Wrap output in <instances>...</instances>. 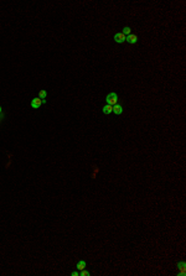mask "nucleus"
<instances>
[{"label": "nucleus", "instance_id": "obj_1", "mask_svg": "<svg viewBox=\"0 0 186 276\" xmlns=\"http://www.w3.org/2000/svg\"><path fill=\"white\" fill-rule=\"evenodd\" d=\"M105 101H107V104H109V105H115V104H118V95L117 93H114V92H112V93H109L107 97H105Z\"/></svg>", "mask_w": 186, "mask_h": 276}, {"label": "nucleus", "instance_id": "obj_2", "mask_svg": "<svg viewBox=\"0 0 186 276\" xmlns=\"http://www.w3.org/2000/svg\"><path fill=\"white\" fill-rule=\"evenodd\" d=\"M45 103H46V99H41V98L37 97V98H34L32 100H31V106L36 109V108H40L42 104H45Z\"/></svg>", "mask_w": 186, "mask_h": 276}, {"label": "nucleus", "instance_id": "obj_3", "mask_svg": "<svg viewBox=\"0 0 186 276\" xmlns=\"http://www.w3.org/2000/svg\"><path fill=\"white\" fill-rule=\"evenodd\" d=\"M125 38H127V36L123 32H117L115 35H114V41H115L117 43H123V42H125Z\"/></svg>", "mask_w": 186, "mask_h": 276}, {"label": "nucleus", "instance_id": "obj_4", "mask_svg": "<svg viewBox=\"0 0 186 276\" xmlns=\"http://www.w3.org/2000/svg\"><path fill=\"white\" fill-rule=\"evenodd\" d=\"M125 41L128 42V43H130V45H134V43H137L138 42V35H135V33H130L129 36H127Z\"/></svg>", "mask_w": 186, "mask_h": 276}, {"label": "nucleus", "instance_id": "obj_5", "mask_svg": "<svg viewBox=\"0 0 186 276\" xmlns=\"http://www.w3.org/2000/svg\"><path fill=\"white\" fill-rule=\"evenodd\" d=\"M178 268L180 269V271H179V275H180V276H185V275H186V263H185V261H181V263H179V264H178Z\"/></svg>", "mask_w": 186, "mask_h": 276}, {"label": "nucleus", "instance_id": "obj_6", "mask_svg": "<svg viewBox=\"0 0 186 276\" xmlns=\"http://www.w3.org/2000/svg\"><path fill=\"white\" fill-rule=\"evenodd\" d=\"M102 110H103V113H104L105 115H109L110 113H113V106L109 105V104H105V105L102 108Z\"/></svg>", "mask_w": 186, "mask_h": 276}, {"label": "nucleus", "instance_id": "obj_7", "mask_svg": "<svg viewBox=\"0 0 186 276\" xmlns=\"http://www.w3.org/2000/svg\"><path fill=\"white\" fill-rule=\"evenodd\" d=\"M113 113L117 114V115H120V114L123 113V106H122L120 104H115V105H113Z\"/></svg>", "mask_w": 186, "mask_h": 276}, {"label": "nucleus", "instance_id": "obj_8", "mask_svg": "<svg viewBox=\"0 0 186 276\" xmlns=\"http://www.w3.org/2000/svg\"><path fill=\"white\" fill-rule=\"evenodd\" d=\"M76 268L78 271H81V270H83V269H86V261L85 260H81V261H78L76 265Z\"/></svg>", "mask_w": 186, "mask_h": 276}, {"label": "nucleus", "instance_id": "obj_9", "mask_svg": "<svg viewBox=\"0 0 186 276\" xmlns=\"http://www.w3.org/2000/svg\"><path fill=\"white\" fill-rule=\"evenodd\" d=\"M46 97H47V92L45 89H41L40 92H39V98H41V99H46Z\"/></svg>", "mask_w": 186, "mask_h": 276}, {"label": "nucleus", "instance_id": "obj_10", "mask_svg": "<svg viewBox=\"0 0 186 276\" xmlns=\"http://www.w3.org/2000/svg\"><path fill=\"white\" fill-rule=\"evenodd\" d=\"M122 32L124 33V35H125V36H129L130 33H132V28H130L129 26H125V27L123 28V31H122Z\"/></svg>", "mask_w": 186, "mask_h": 276}, {"label": "nucleus", "instance_id": "obj_11", "mask_svg": "<svg viewBox=\"0 0 186 276\" xmlns=\"http://www.w3.org/2000/svg\"><path fill=\"white\" fill-rule=\"evenodd\" d=\"M80 275H81V276H88V275H89V272H88V271H86L85 269H83V270H81V271H80Z\"/></svg>", "mask_w": 186, "mask_h": 276}, {"label": "nucleus", "instance_id": "obj_12", "mask_svg": "<svg viewBox=\"0 0 186 276\" xmlns=\"http://www.w3.org/2000/svg\"><path fill=\"white\" fill-rule=\"evenodd\" d=\"M71 275H72V276H78V275H80V271H73Z\"/></svg>", "mask_w": 186, "mask_h": 276}, {"label": "nucleus", "instance_id": "obj_13", "mask_svg": "<svg viewBox=\"0 0 186 276\" xmlns=\"http://www.w3.org/2000/svg\"><path fill=\"white\" fill-rule=\"evenodd\" d=\"M1 112H3V110H1V106H0V115H1Z\"/></svg>", "mask_w": 186, "mask_h": 276}, {"label": "nucleus", "instance_id": "obj_14", "mask_svg": "<svg viewBox=\"0 0 186 276\" xmlns=\"http://www.w3.org/2000/svg\"><path fill=\"white\" fill-rule=\"evenodd\" d=\"M0 123H1V115H0Z\"/></svg>", "mask_w": 186, "mask_h": 276}]
</instances>
